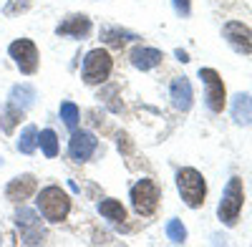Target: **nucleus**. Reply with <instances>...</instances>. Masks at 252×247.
<instances>
[{
	"label": "nucleus",
	"instance_id": "1",
	"mask_svg": "<svg viewBox=\"0 0 252 247\" xmlns=\"http://www.w3.org/2000/svg\"><path fill=\"white\" fill-rule=\"evenodd\" d=\"M35 204H38V212L43 215V219L51 222V224L68 219V215H71V197H68L66 189H61L58 184H48V187L40 189Z\"/></svg>",
	"mask_w": 252,
	"mask_h": 247
},
{
	"label": "nucleus",
	"instance_id": "2",
	"mask_svg": "<svg viewBox=\"0 0 252 247\" xmlns=\"http://www.w3.org/2000/svg\"><path fill=\"white\" fill-rule=\"evenodd\" d=\"M129 199H131V210L139 217H152L159 210V199H161V189L159 184L149 177H141L131 184L129 189Z\"/></svg>",
	"mask_w": 252,
	"mask_h": 247
},
{
	"label": "nucleus",
	"instance_id": "3",
	"mask_svg": "<svg viewBox=\"0 0 252 247\" xmlns=\"http://www.w3.org/2000/svg\"><path fill=\"white\" fill-rule=\"evenodd\" d=\"M114 71V58L106 48H94L86 53L83 58V66H81V78L86 86H101L111 78Z\"/></svg>",
	"mask_w": 252,
	"mask_h": 247
},
{
	"label": "nucleus",
	"instance_id": "4",
	"mask_svg": "<svg viewBox=\"0 0 252 247\" xmlns=\"http://www.w3.org/2000/svg\"><path fill=\"white\" fill-rule=\"evenodd\" d=\"M177 189L184 199L187 207L192 210H199L204 204V197H207V182L202 177V172H197L194 167H184L177 172Z\"/></svg>",
	"mask_w": 252,
	"mask_h": 247
},
{
	"label": "nucleus",
	"instance_id": "5",
	"mask_svg": "<svg viewBox=\"0 0 252 247\" xmlns=\"http://www.w3.org/2000/svg\"><path fill=\"white\" fill-rule=\"evenodd\" d=\"M242 202H245V187H242V179L232 177L227 182V187L222 192V199L217 204V217L222 219V224L227 227H235L240 212H242Z\"/></svg>",
	"mask_w": 252,
	"mask_h": 247
},
{
	"label": "nucleus",
	"instance_id": "6",
	"mask_svg": "<svg viewBox=\"0 0 252 247\" xmlns=\"http://www.w3.org/2000/svg\"><path fill=\"white\" fill-rule=\"evenodd\" d=\"M8 56L13 58V63L23 76L38 73V48L31 38H18L8 46Z\"/></svg>",
	"mask_w": 252,
	"mask_h": 247
},
{
	"label": "nucleus",
	"instance_id": "7",
	"mask_svg": "<svg viewBox=\"0 0 252 247\" xmlns=\"http://www.w3.org/2000/svg\"><path fill=\"white\" fill-rule=\"evenodd\" d=\"M199 78L204 84V98H207V106L212 114H222L224 104H227V91L222 84V76L215 68H199Z\"/></svg>",
	"mask_w": 252,
	"mask_h": 247
},
{
	"label": "nucleus",
	"instance_id": "8",
	"mask_svg": "<svg viewBox=\"0 0 252 247\" xmlns=\"http://www.w3.org/2000/svg\"><path fill=\"white\" fill-rule=\"evenodd\" d=\"M98 149V139L91 134V131H83V129H76L71 131V139H68V156L76 161V164H83L89 161Z\"/></svg>",
	"mask_w": 252,
	"mask_h": 247
},
{
	"label": "nucleus",
	"instance_id": "9",
	"mask_svg": "<svg viewBox=\"0 0 252 247\" xmlns=\"http://www.w3.org/2000/svg\"><path fill=\"white\" fill-rule=\"evenodd\" d=\"M91 31H94V23H91V18L83 15V13L63 18L61 23L56 26V35H61V38H76V40L89 38Z\"/></svg>",
	"mask_w": 252,
	"mask_h": 247
},
{
	"label": "nucleus",
	"instance_id": "10",
	"mask_svg": "<svg viewBox=\"0 0 252 247\" xmlns=\"http://www.w3.org/2000/svg\"><path fill=\"white\" fill-rule=\"evenodd\" d=\"M38 192V179L33 174H20V177H13L5 187V199L13 202V204H23L28 202L33 194Z\"/></svg>",
	"mask_w": 252,
	"mask_h": 247
},
{
	"label": "nucleus",
	"instance_id": "11",
	"mask_svg": "<svg viewBox=\"0 0 252 247\" xmlns=\"http://www.w3.org/2000/svg\"><path fill=\"white\" fill-rule=\"evenodd\" d=\"M224 38L237 53H252V31L240 20H229L224 26Z\"/></svg>",
	"mask_w": 252,
	"mask_h": 247
},
{
	"label": "nucleus",
	"instance_id": "12",
	"mask_svg": "<svg viewBox=\"0 0 252 247\" xmlns=\"http://www.w3.org/2000/svg\"><path fill=\"white\" fill-rule=\"evenodd\" d=\"M169 98H172V106L177 111H189L194 104V91H192V84H189L187 76H179L172 81L169 86Z\"/></svg>",
	"mask_w": 252,
	"mask_h": 247
},
{
	"label": "nucleus",
	"instance_id": "13",
	"mask_svg": "<svg viewBox=\"0 0 252 247\" xmlns=\"http://www.w3.org/2000/svg\"><path fill=\"white\" fill-rule=\"evenodd\" d=\"M129 61L131 66L139 68V71H152L157 66H161L164 61V53L159 48H149V46H136L131 53H129Z\"/></svg>",
	"mask_w": 252,
	"mask_h": 247
},
{
	"label": "nucleus",
	"instance_id": "14",
	"mask_svg": "<svg viewBox=\"0 0 252 247\" xmlns=\"http://www.w3.org/2000/svg\"><path fill=\"white\" fill-rule=\"evenodd\" d=\"M136 38H139L136 33L126 31V28H119V26H103L101 28V40L114 51H121L126 43H131V40H136Z\"/></svg>",
	"mask_w": 252,
	"mask_h": 247
},
{
	"label": "nucleus",
	"instance_id": "15",
	"mask_svg": "<svg viewBox=\"0 0 252 247\" xmlns=\"http://www.w3.org/2000/svg\"><path fill=\"white\" fill-rule=\"evenodd\" d=\"M98 215L103 219H109L111 224H116V227H124L126 224V210H124V204L119 199H101L98 202Z\"/></svg>",
	"mask_w": 252,
	"mask_h": 247
},
{
	"label": "nucleus",
	"instance_id": "16",
	"mask_svg": "<svg viewBox=\"0 0 252 247\" xmlns=\"http://www.w3.org/2000/svg\"><path fill=\"white\" fill-rule=\"evenodd\" d=\"M23 119H26V111L8 101V104L0 109V129H3L5 134H13L15 126H18V124L23 121Z\"/></svg>",
	"mask_w": 252,
	"mask_h": 247
},
{
	"label": "nucleus",
	"instance_id": "17",
	"mask_svg": "<svg viewBox=\"0 0 252 247\" xmlns=\"http://www.w3.org/2000/svg\"><path fill=\"white\" fill-rule=\"evenodd\" d=\"M8 101H10V104H15V106H20L23 111H28V109L35 104V89H33L31 84H15V86L10 89Z\"/></svg>",
	"mask_w": 252,
	"mask_h": 247
},
{
	"label": "nucleus",
	"instance_id": "18",
	"mask_svg": "<svg viewBox=\"0 0 252 247\" xmlns=\"http://www.w3.org/2000/svg\"><path fill=\"white\" fill-rule=\"evenodd\" d=\"M232 119L242 126L252 124V96L250 93H237L232 101Z\"/></svg>",
	"mask_w": 252,
	"mask_h": 247
},
{
	"label": "nucleus",
	"instance_id": "19",
	"mask_svg": "<svg viewBox=\"0 0 252 247\" xmlns=\"http://www.w3.org/2000/svg\"><path fill=\"white\" fill-rule=\"evenodd\" d=\"M38 136H40V131L33 126V124H28V126L23 129V134H20V139H18V152L20 154H33L38 149Z\"/></svg>",
	"mask_w": 252,
	"mask_h": 247
},
{
	"label": "nucleus",
	"instance_id": "20",
	"mask_svg": "<svg viewBox=\"0 0 252 247\" xmlns=\"http://www.w3.org/2000/svg\"><path fill=\"white\" fill-rule=\"evenodd\" d=\"M38 144H40V152H43L48 159H56L58 152H61V147H58V136H56L53 129H43V131H40Z\"/></svg>",
	"mask_w": 252,
	"mask_h": 247
},
{
	"label": "nucleus",
	"instance_id": "21",
	"mask_svg": "<svg viewBox=\"0 0 252 247\" xmlns=\"http://www.w3.org/2000/svg\"><path fill=\"white\" fill-rule=\"evenodd\" d=\"M61 119H63L68 131H76L78 124H81V109L73 104V101H63L61 104Z\"/></svg>",
	"mask_w": 252,
	"mask_h": 247
},
{
	"label": "nucleus",
	"instance_id": "22",
	"mask_svg": "<svg viewBox=\"0 0 252 247\" xmlns=\"http://www.w3.org/2000/svg\"><path fill=\"white\" fill-rule=\"evenodd\" d=\"M166 237H169L174 245H182L187 240V230H184V224L179 219H169L166 222Z\"/></svg>",
	"mask_w": 252,
	"mask_h": 247
},
{
	"label": "nucleus",
	"instance_id": "23",
	"mask_svg": "<svg viewBox=\"0 0 252 247\" xmlns=\"http://www.w3.org/2000/svg\"><path fill=\"white\" fill-rule=\"evenodd\" d=\"M116 93H119V86H116V84H111L106 91H101V93H98V98H103V104H106L114 114H119V111L124 109L121 104H116V101H114V96H116Z\"/></svg>",
	"mask_w": 252,
	"mask_h": 247
},
{
	"label": "nucleus",
	"instance_id": "24",
	"mask_svg": "<svg viewBox=\"0 0 252 247\" xmlns=\"http://www.w3.org/2000/svg\"><path fill=\"white\" fill-rule=\"evenodd\" d=\"M28 10H31V0H10L3 8L5 15H20V13H28Z\"/></svg>",
	"mask_w": 252,
	"mask_h": 247
},
{
	"label": "nucleus",
	"instance_id": "25",
	"mask_svg": "<svg viewBox=\"0 0 252 247\" xmlns=\"http://www.w3.org/2000/svg\"><path fill=\"white\" fill-rule=\"evenodd\" d=\"M116 147H119V152L126 154V156H131V154H134V141H131V136L126 134V131H119V136H116Z\"/></svg>",
	"mask_w": 252,
	"mask_h": 247
},
{
	"label": "nucleus",
	"instance_id": "26",
	"mask_svg": "<svg viewBox=\"0 0 252 247\" xmlns=\"http://www.w3.org/2000/svg\"><path fill=\"white\" fill-rule=\"evenodd\" d=\"M15 222H18V227H35V212H31V210H18Z\"/></svg>",
	"mask_w": 252,
	"mask_h": 247
},
{
	"label": "nucleus",
	"instance_id": "27",
	"mask_svg": "<svg viewBox=\"0 0 252 247\" xmlns=\"http://www.w3.org/2000/svg\"><path fill=\"white\" fill-rule=\"evenodd\" d=\"M172 5L179 18H189V13H192V0H172Z\"/></svg>",
	"mask_w": 252,
	"mask_h": 247
},
{
	"label": "nucleus",
	"instance_id": "28",
	"mask_svg": "<svg viewBox=\"0 0 252 247\" xmlns=\"http://www.w3.org/2000/svg\"><path fill=\"white\" fill-rule=\"evenodd\" d=\"M177 58H179V61H189V58H187V53H184V51H177Z\"/></svg>",
	"mask_w": 252,
	"mask_h": 247
},
{
	"label": "nucleus",
	"instance_id": "29",
	"mask_svg": "<svg viewBox=\"0 0 252 247\" xmlns=\"http://www.w3.org/2000/svg\"><path fill=\"white\" fill-rule=\"evenodd\" d=\"M0 167H3V159H0Z\"/></svg>",
	"mask_w": 252,
	"mask_h": 247
}]
</instances>
